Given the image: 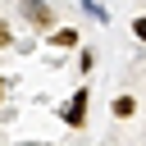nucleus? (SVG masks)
Masks as SVG:
<instances>
[{"instance_id":"nucleus-4","label":"nucleus","mask_w":146,"mask_h":146,"mask_svg":"<svg viewBox=\"0 0 146 146\" xmlns=\"http://www.w3.org/2000/svg\"><path fill=\"white\" fill-rule=\"evenodd\" d=\"M55 46H64V50H68V46H78V32H73V27H64V32H55Z\"/></svg>"},{"instance_id":"nucleus-5","label":"nucleus","mask_w":146,"mask_h":146,"mask_svg":"<svg viewBox=\"0 0 146 146\" xmlns=\"http://www.w3.org/2000/svg\"><path fill=\"white\" fill-rule=\"evenodd\" d=\"M132 36H141V41H146V14H141V18H132Z\"/></svg>"},{"instance_id":"nucleus-7","label":"nucleus","mask_w":146,"mask_h":146,"mask_svg":"<svg viewBox=\"0 0 146 146\" xmlns=\"http://www.w3.org/2000/svg\"><path fill=\"white\" fill-rule=\"evenodd\" d=\"M0 96H5V78H0Z\"/></svg>"},{"instance_id":"nucleus-3","label":"nucleus","mask_w":146,"mask_h":146,"mask_svg":"<svg viewBox=\"0 0 146 146\" xmlns=\"http://www.w3.org/2000/svg\"><path fill=\"white\" fill-rule=\"evenodd\" d=\"M110 110H114L119 119H128V114L137 110V100H132V96H114V105H110Z\"/></svg>"},{"instance_id":"nucleus-2","label":"nucleus","mask_w":146,"mask_h":146,"mask_svg":"<svg viewBox=\"0 0 146 146\" xmlns=\"http://www.w3.org/2000/svg\"><path fill=\"white\" fill-rule=\"evenodd\" d=\"M23 14H27L36 27H50V23H55V9H50V5H41V0H27V5H23Z\"/></svg>"},{"instance_id":"nucleus-1","label":"nucleus","mask_w":146,"mask_h":146,"mask_svg":"<svg viewBox=\"0 0 146 146\" xmlns=\"http://www.w3.org/2000/svg\"><path fill=\"white\" fill-rule=\"evenodd\" d=\"M82 119H87V87H78L73 100L64 105V123H68V128H82Z\"/></svg>"},{"instance_id":"nucleus-6","label":"nucleus","mask_w":146,"mask_h":146,"mask_svg":"<svg viewBox=\"0 0 146 146\" xmlns=\"http://www.w3.org/2000/svg\"><path fill=\"white\" fill-rule=\"evenodd\" d=\"M0 46H9V23L0 18Z\"/></svg>"}]
</instances>
